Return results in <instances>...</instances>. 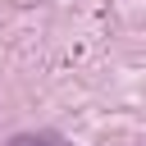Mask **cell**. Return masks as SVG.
<instances>
[{"label":"cell","instance_id":"obj_1","mask_svg":"<svg viewBox=\"0 0 146 146\" xmlns=\"http://www.w3.org/2000/svg\"><path fill=\"white\" fill-rule=\"evenodd\" d=\"M9 146H68L59 132H23V137H14Z\"/></svg>","mask_w":146,"mask_h":146}]
</instances>
